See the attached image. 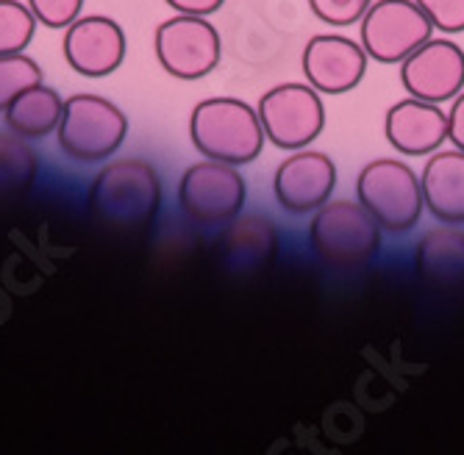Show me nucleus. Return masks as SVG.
<instances>
[{"instance_id": "f257e3e1", "label": "nucleus", "mask_w": 464, "mask_h": 455, "mask_svg": "<svg viewBox=\"0 0 464 455\" xmlns=\"http://www.w3.org/2000/svg\"><path fill=\"white\" fill-rule=\"evenodd\" d=\"M161 181L142 158L111 161L90 189V212L111 228H145L159 214Z\"/></svg>"}, {"instance_id": "f03ea898", "label": "nucleus", "mask_w": 464, "mask_h": 455, "mask_svg": "<svg viewBox=\"0 0 464 455\" xmlns=\"http://www.w3.org/2000/svg\"><path fill=\"white\" fill-rule=\"evenodd\" d=\"M192 145L212 161L250 164L265 147V128L256 109L237 98H208L195 106L189 119Z\"/></svg>"}, {"instance_id": "7ed1b4c3", "label": "nucleus", "mask_w": 464, "mask_h": 455, "mask_svg": "<svg viewBox=\"0 0 464 455\" xmlns=\"http://www.w3.org/2000/svg\"><path fill=\"white\" fill-rule=\"evenodd\" d=\"M309 242L317 259L334 270H356L382 247V225L362 203L334 200L314 212Z\"/></svg>"}, {"instance_id": "20e7f679", "label": "nucleus", "mask_w": 464, "mask_h": 455, "mask_svg": "<svg viewBox=\"0 0 464 455\" xmlns=\"http://www.w3.org/2000/svg\"><path fill=\"white\" fill-rule=\"evenodd\" d=\"M359 203L384 231L406 233L420 223L426 209L423 186L409 164L398 158H375L359 173Z\"/></svg>"}, {"instance_id": "39448f33", "label": "nucleus", "mask_w": 464, "mask_h": 455, "mask_svg": "<svg viewBox=\"0 0 464 455\" xmlns=\"http://www.w3.org/2000/svg\"><path fill=\"white\" fill-rule=\"evenodd\" d=\"M59 145L75 161H103L120 150L129 119L101 95H72L64 100L59 122Z\"/></svg>"}, {"instance_id": "423d86ee", "label": "nucleus", "mask_w": 464, "mask_h": 455, "mask_svg": "<svg viewBox=\"0 0 464 455\" xmlns=\"http://www.w3.org/2000/svg\"><path fill=\"white\" fill-rule=\"evenodd\" d=\"M431 20L414 0H375L362 17V48L378 64H398L431 39Z\"/></svg>"}, {"instance_id": "0eeeda50", "label": "nucleus", "mask_w": 464, "mask_h": 455, "mask_svg": "<svg viewBox=\"0 0 464 455\" xmlns=\"http://www.w3.org/2000/svg\"><path fill=\"white\" fill-rule=\"evenodd\" d=\"M256 114L265 137L284 150L309 147L325 126V109L312 84L273 87L262 95Z\"/></svg>"}, {"instance_id": "6e6552de", "label": "nucleus", "mask_w": 464, "mask_h": 455, "mask_svg": "<svg viewBox=\"0 0 464 455\" xmlns=\"http://www.w3.org/2000/svg\"><path fill=\"white\" fill-rule=\"evenodd\" d=\"M245 181L234 164L223 161H200L189 167L179 184L181 212L195 225H223L242 212Z\"/></svg>"}, {"instance_id": "1a4fd4ad", "label": "nucleus", "mask_w": 464, "mask_h": 455, "mask_svg": "<svg viewBox=\"0 0 464 455\" xmlns=\"http://www.w3.org/2000/svg\"><path fill=\"white\" fill-rule=\"evenodd\" d=\"M220 56V33L198 14H179L156 28V59L173 78L198 81L218 70Z\"/></svg>"}, {"instance_id": "9d476101", "label": "nucleus", "mask_w": 464, "mask_h": 455, "mask_svg": "<svg viewBox=\"0 0 464 455\" xmlns=\"http://www.w3.org/2000/svg\"><path fill=\"white\" fill-rule=\"evenodd\" d=\"M401 84L417 100H453L464 90V51L448 39H429L401 62Z\"/></svg>"}, {"instance_id": "9b49d317", "label": "nucleus", "mask_w": 464, "mask_h": 455, "mask_svg": "<svg viewBox=\"0 0 464 455\" xmlns=\"http://www.w3.org/2000/svg\"><path fill=\"white\" fill-rule=\"evenodd\" d=\"M276 197L289 214H309L331 200L336 186V167L325 153L295 150L276 170Z\"/></svg>"}, {"instance_id": "f8f14e48", "label": "nucleus", "mask_w": 464, "mask_h": 455, "mask_svg": "<svg viewBox=\"0 0 464 455\" xmlns=\"http://www.w3.org/2000/svg\"><path fill=\"white\" fill-rule=\"evenodd\" d=\"M301 64H304L306 81L317 92L345 95L353 87H359V81L364 78L367 53L348 36L320 33L309 39Z\"/></svg>"}, {"instance_id": "ddd939ff", "label": "nucleus", "mask_w": 464, "mask_h": 455, "mask_svg": "<svg viewBox=\"0 0 464 455\" xmlns=\"http://www.w3.org/2000/svg\"><path fill=\"white\" fill-rule=\"evenodd\" d=\"M64 59L67 64L87 78L111 75L125 59V33L111 17H78L64 33Z\"/></svg>"}, {"instance_id": "4468645a", "label": "nucleus", "mask_w": 464, "mask_h": 455, "mask_svg": "<svg viewBox=\"0 0 464 455\" xmlns=\"http://www.w3.org/2000/svg\"><path fill=\"white\" fill-rule=\"evenodd\" d=\"M387 142L403 156H429L448 139V114L440 103L429 100H401L387 111Z\"/></svg>"}, {"instance_id": "2eb2a0df", "label": "nucleus", "mask_w": 464, "mask_h": 455, "mask_svg": "<svg viewBox=\"0 0 464 455\" xmlns=\"http://www.w3.org/2000/svg\"><path fill=\"white\" fill-rule=\"evenodd\" d=\"M423 200L442 225H464V150H440L429 158L423 178Z\"/></svg>"}, {"instance_id": "dca6fc26", "label": "nucleus", "mask_w": 464, "mask_h": 455, "mask_svg": "<svg viewBox=\"0 0 464 455\" xmlns=\"http://www.w3.org/2000/svg\"><path fill=\"white\" fill-rule=\"evenodd\" d=\"M278 251V233L270 220L242 217L237 220L220 242V259L231 272H259L270 267Z\"/></svg>"}, {"instance_id": "f3484780", "label": "nucleus", "mask_w": 464, "mask_h": 455, "mask_svg": "<svg viewBox=\"0 0 464 455\" xmlns=\"http://www.w3.org/2000/svg\"><path fill=\"white\" fill-rule=\"evenodd\" d=\"M417 275L434 289H461L464 286V231L437 228L426 233L414 253Z\"/></svg>"}, {"instance_id": "a211bd4d", "label": "nucleus", "mask_w": 464, "mask_h": 455, "mask_svg": "<svg viewBox=\"0 0 464 455\" xmlns=\"http://www.w3.org/2000/svg\"><path fill=\"white\" fill-rule=\"evenodd\" d=\"M62 111L64 100L59 98V92L45 84H36L6 109V126L23 139H45L59 128Z\"/></svg>"}, {"instance_id": "6ab92c4d", "label": "nucleus", "mask_w": 464, "mask_h": 455, "mask_svg": "<svg viewBox=\"0 0 464 455\" xmlns=\"http://www.w3.org/2000/svg\"><path fill=\"white\" fill-rule=\"evenodd\" d=\"M36 181V153L17 134H0V197H17Z\"/></svg>"}, {"instance_id": "aec40b11", "label": "nucleus", "mask_w": 464, "mask_h": 455, "mask_svg": "<svg viewBox=\"0 0 464 455\" xmlns=\"http://www.w3.org/2000/svg\"><path fill=\"white\" fill-rule=\"evenodd\" d=\"M36 31L34 12L20 0H0V56L23 53Z\"/></svg>"}, {"instance_id": "412c9836", "label": "nucleus", "mask_w": 464, "mask_h": 455, "mask_svg": "<svg viewBox=\"0 0 464 455\" xmlns=\"http://www.w3.org/2000/svg\"><path fill=\"white\" fill-rule=\"evenodd\" d=\"M42 84L39 64L25 53L0 56V111H6L25 90Z\"/></svg>"}, {"instance_id": "4be33fe9", "label": "nucleus", "mask_w": 464, "mask_h": 455, "mask_svg": "<svg viewBox=\"0 0 464 455\" xmlns=\"http://www.w3.org/2000/svg\"><path fill=\"white\" fill-rule=\"evenodd\" d=\"M370 4L372 0H309L314 17L336 28L359 23L364 12L370 9Z\"/></svg>"}, {"instance_id": "5701e85b", "label": "nucleus", "mask_w": 464, "mask_h": 455, "mask_svg": "<svg viewBox=\"0 0 464 455\" xmlns=\"http://www.w3.org/2000/svg\"><path fill=\"white\" fill-rule=\"evenodd\" d=\"M83 0H28V9L34 12L36 23L48 28H67L78 20Z\"/></svg>"}, {"instance_id": "b1692460", "label": "nucleus", "mask_w": 464, "mask_h": 455, "mask_svg": "<svg viewBox=\"0 0 464 455\" xmlns=\"http://www.w3.org/2000/svg\"><path fill=\"white\" fill-rule=\"evenodd\" d=\"M426 12L434 28L445 33H461L464 31V0H414Z\"/></svg>"}, {"instance_id": "393cba45", "label": "nucleus", "mask_w": 464, "mask_h": 455, "mask_svg": "<svg viewBox=\"0 0 464 455\" xmlns=\"http://www.w3.org/2000/svg\"><path fill=\"white\" fill-rule=\"evenodd\" d=\"M448 139L453 147L464 150V90L453 98V109L448 111Z\"/></svg>"}, {"instance_id": "a878e982", "label": "nucleus", "mask_w": 464, "mask_h": 455, "mask_svg": "<svg viewBox=\"0 0 464 455\" xmlns=\"http://www.w3.org/2000/svg\"><path fill=\"white\" fill-rule=\"evenodd\" d=\"M167 6L176 9L179 14H198V17H208L220 12L223 0H164Z\"/></svg>"}]
</instances>
